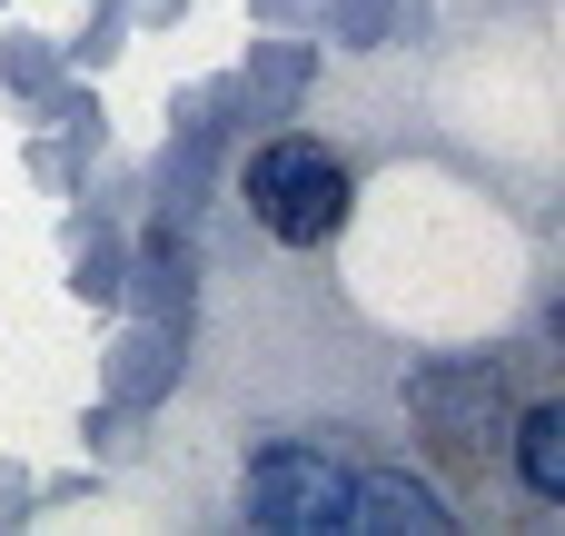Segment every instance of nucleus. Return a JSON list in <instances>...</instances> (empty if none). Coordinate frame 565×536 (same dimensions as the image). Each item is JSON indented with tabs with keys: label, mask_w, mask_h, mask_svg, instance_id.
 <instances>
[{
	"label": "nucleus",
	"mask_w": 565,
	"mask_h": 536,
	"mask_svg": "<svg viewBox=\"0 0 565 536\" xmlns=\"http://www.w3.org/2000/svg\"><path fill=\"white\" fill-rule=\"evenodd\" d=\"M248 209L278 229V239H328L348 219V159L328 139H268L248 159Z\"/></svg>",
	"instance_id": "f257e3e1"
},
{
	"label": "nucleus",
	"mask_w": 565,
	"mask_h": 536,
	"mask_svg": "<svg viewBox=\"0 0 565 536\" xmlns=\"http://www.w3.org/2000/svg\"><path fill=\"white\" fill-rule=\"evenodd\" d=\"M516 467H526L536 497H565V398L526 408V428H516Z\"/></svg>",
	"instance_id": "20e7f679"
},
{
	"label": "nucleus",
	"mask_w": 565,
	"mask_h": 536,
	"mask_svg": "<svg viewBox=\"0 0 565 536\" xmlns=\"http://www.w3.org/2000/svg\"><path fill=\"white\" fill-rule=\"evenodd\" d=\"M348 536H397V527H417V536H437L447 527V507L417 487V477H397V467H358L348 477V517H338Z\"/></svg>",
	"instance_id": "7ed1b4c3"
},
{
	"label": "nucleus",
	"mask_w": 565,
	"mask_h": 536,
	"mask_svg": "<svg viewBox=\"0 0 565 536\" xmlns=\"http://www.w3.org/2000/svg\"><path fill=\"white\" fill-rule=\"evenodd\" d=\"M348 477L358 467H338L328 448H268L248 467V517L278 527V536H328L348 517Z\"/></svg>",
	"instance_id": "f03ea898"
}]
</instances>
